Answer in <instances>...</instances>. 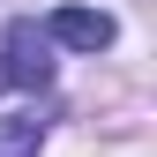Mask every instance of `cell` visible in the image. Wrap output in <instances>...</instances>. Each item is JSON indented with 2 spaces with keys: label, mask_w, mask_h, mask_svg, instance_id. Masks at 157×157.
<instances>
[{
  "label": "cell",
  "mask_w": 157,
  "mask_h": 157,
  "mask_svg": "<svg viewBox=\"0 0 157 157\" xmlns=\"http://www.w3.org/2000/svg\"><path fill=\"white\" fill-rule=\"evenodd\" d=\"M0 82H23V90L52 82V37L37 23H8V67H0Z\"/></svg>",
  "instance_id": "6da1fadb"
},
{
  "label": "cell",
  "mask_w": 157,
  "mask_h": 157,
  "mask_svg": "<svg viewBox=\"0 0 157 157\" xmlns=\"http://www.w3.org/2000/svg\"><path fill=\"white\" fill-rule=\"evenodd\" d=\"M45 37H60V45H75V52H105L112 37H120V23H112L105 8H52Z\"/></svg>",
  "instance_id": "7a4b0ae2"
},
{
  "label": "cell",
  "mask_w": 157,
  "mask_h": 157,
  "mask_svg": "<svg viewBox=\"0 0 157 157\" xmlns=\"http://www.w3.org/2000/svg\"><path fill=\"white\" fill-rule=\"evenodd\" d=\"M37 142H45V120H37V112L0 120V157H37Z\"/></svg>",
  "instance_id": "3957f363"
}]
</instances>
